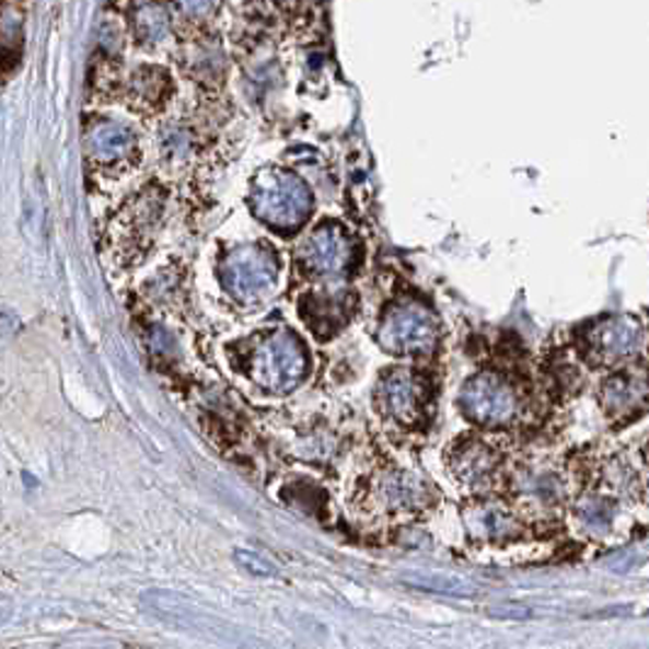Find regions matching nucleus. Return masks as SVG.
I'll list each match as a JSON object with an SVG mask.
<instances>
[{
	"label": "nucleus",
	"instance_id": "obj_1",
	"mask_svg": "<svg viewBox=\"0 0 649 649\" xmlns=\"http://www.w3.org/2000/svg\"><path fill=\"white\" fill-rule=\"evenodd\" d=\"M250 208L264 225L293 232L311 218L313 194L305 181L289 169L266 166L252 181Z\"/></svg>",
	"mask_w": 649,
	"mask_h": 649
},
{
	"label": "nucleus",
	"instance_id": "obj_2",
	"mask_svg": "<svg viewBox=\"0 0 649 649\" xmlns=\"http://www.w3.org/2000/svg\"><path fill=\"white\" fill-rule=\"evenodd\" d=\"M308 369V349L291 329H274L259 337L247 355L250 379L271 393L293 391L305 379Z\"/></svg>",
	"mask_w": 649,
	"mask_h": 649
},
{
	"label": "nucleus",
	"instance_id": "obj_3",
	"mask_svg": "<svg viewBox=\"0 0 649 649\" xmlns=\"http://www.w3.org/2000/svg\"><path fill=\"white\" fill-rule=\"evenodd\" d=\"M218 276L235 301L262 303L279 281V257L266 244H242L222 257Z\"/></svg>",
	"mask_w": 649,
	"mask_h": 649
},
{
	"label": "nucleus",
	"instance_id": "obj_4",
	"mask_svg": "<svg viewBox=\"0 0 649 649\" xmlns=\"http://www.w3.org/2000/svg\"><path fill=\"white\" fill-rule=\"evenodd\" d=\"M176 63L204 91H216L228 77V55L218 32L208 27H176Z\"/></svg>",
	"mask_w": 649,
	"mask_h": 649
},
{
	"label": "nucleus",
	"instance_id": "obj_5",
	"mask_svg": "<svg viewBox=\"0 0 649 649\" xmlns=\"http://www.w3.org/2000/svg\"><path fill=\"white\" fill-rule=\"evenodd\" d=\"M379 345L391 355H425L438 345V323L418 303H398L379 327Z\"/></svg>",
	"mask_w": 649,
	"mask_h": 649
},
{
	"label": "nucleus",
	"instance_id": "obj_6",
	"mask_svg": "<svg viewBox=\"0 0 649 649\" xmlns=\"http://www.w3.org/2000/svg\"><path fill=\"white\" fill-rule=\"evenodd\" d=\"M118 95H123L127 108L135 113L159 115L172 105L176 95L174 73L154 61L135 63L130 71H125Z\"/></svg>",
	"mask_w": 649,
	"mask_h": 649
},
{
	"label": "nucleus",
	"instance_id": "obj_7",
	"mask_svg": "<svg viewBox=\"0 0 649 649\" xmlns=\"http://www.w3.org/2000/svg\"><path fill=\"white\" fill-rule=\"evenodd\" d=\"M83 144H86L89 162L103 172H118L140 159V140H137L135 127L120 120H93L86 127Z\"/></svg>",
	"mask_w": 649,
	"mask_h": 649
},
{
	"label": "nucleus",
	"instance_id": "obj_8",
	"mask_svg": "<svg viewBox=\"0 0 649 649\" xmlns=\"http://www.w3.org/2000/svg\"><path fill=\"white\" fill-rule=\"evenodd\" d=\"M462 410L478 425L498 428L518 415V396L503 379L496 374H478L462 389Z\"/></svg>",
	"mask_w": 649,
	"mask_h": 649
},
{
	"label": "nucleus",
	"instance_id": "obj_9",
	"mask_svg": "<svg viewBox=\"0 0 649 649\" xmlns=\"http://www.w3.org/2000/svg\"><path fill=\"white\" fill-rule=\"evenodd\" d=\"M355 257V244L337 222H323L298 247V262L313 276L343 274Z\"/></svg>",
	"mask_w": 649,
	"mask_h": 649
},
{
	"label": "nucleus",
	"instance_id": "obj_10",
	"mask_svg": "<svg viewBox=\"0 0 649 649\" xmlns=\"http://www.w3.org/2000/svg\"><path fill=\"white\" fill-rule=\"evenodd\" d=\"M125 27L130 45L142 51L174 45L176 37V20L166 0H127Z\"/></svg>",
	"mask_w": 649,
	"mask_h": 649
},
{
	"label": "nucleus",
	"instance_id": "obj_11",
	"mask_svg": "<svg viewBox=\"0 0 649 649\" xmlns=\"http://www.w3.org/2000/svg\"><path fill=\"white\" fill-rule=\"evenodd\" d=\"M645 345V327L635 317H613L591 329V349L603 361H618L637 355Z\"/></svg>",
	"mask_w": 649,
	"mask_h": 649
},
{
	"label": "nucleus",
	"instance_id": "obj_12",
	"mask_svg": "<svg viewBox=\"0 0 649 649\" xmlns=\"http://www.w3.org/2000/svg\"><path fill=\"white\" fill-rule=\"evenodd\" d=\"M376 403L386 418L410 425L420 418V386L406 371H393L376 389Z\"/></svg>",
	"mask_w": 649,
	"mask_h": 649
},
{
	"label": "nucleus",
	"instance_id": "obj_13",
	"mask_svg": "<svg viewBox=\"0 0 649 649\" xmlns=\"http://www.w3.org/2000/svg\"><path fill=\"white\" fill-rule=\"evenodd\" d=\"M301 315L308 323V327L313 329L315 335L329 337L343 327L345 317H347V305L343 295H308L301 303Z\"/></svg>",
	"mask_w": 649,
	"mask_h": 649
},
{
	"label": "nucleus",
	"instance_id": "obj_14",
	"mask_svg": "<svg viewBox=\"0 0 649 649\" xmlns=\"http://www.w3.org/2000/svg\"><path fill=\"white\" fill-rule=\"evenodd\" d=\"M384 498L393 508H415L428 498V488L413 474H393L384 482Z\"/></svg>",
	"mask_w": 649,
	"mask_h": 649
},
{
	"label": "nucleus",
	"instance_id": "obj_15",
	"mask_svg": "<svg viewBox=\"0 0 649 649\" xmlns=\"http://www.w3.org/2000/svg\"><path fill=\"white\" fill-rule=\"evenodd\" d=\"M176 27H208L216 23L218 0H166Z\"/></svg>",
	"mask_w": 649,
	"mask_h": 649
},
{
	"label": "nucleus",
	"instance_id": "obj_16",
	"mask_svg": "<svg viewBox=\"0 0 649 649\" xmlns=\"http://www.w3.org/2000/svg\"><path fill=\"white\" fill-rule=\"evenodd\" d=\"M408 587L440 593V595H472L476 587L472 581L462 577H452V573H410L406 579Z\"/></svg>",
	"mask_w": 649,
	"mask_h": 649
},
{
	"label": "nucleus",
	"instance_id": "obj_17",
	"mask_svg": "<svg viewBox=\"0 0 649 649\" xmlns=\"http://www.w3.org/2000/svg\"><path fill=\"white\" fill-rule=\"evenodd\" d=\"M491 466H494L491 452L482 444H466L456 452L454 470L460 474V478H464V482H482V478H486V474L491 472Z\"/></svg>",
	"mask_w": 649,
	"mask_h": 649
},
{
	"label": "nucleus",
	"instance_id": "obj_18",
	"mask_svg": "<svg viewBox=\"0 0 649 649\" xmlns=\"http://www.w3.org/2000/svg\"><path fill=\"white\" fill-rule=\"evenodd\" d=\"M474 532H478L482 537H498L508 532L510 528V515L501 506L496 503H486L482 508H474V513L466 518Z\"/></svg>",
	"mask_w": 649,
	"mask_h": 649
},
{
	"label": "nucleus",
	"instance_id": "obj_19",
	"mask_svg": "<svg viewBox=\"0 0 649 649\" xmlns=\"http://www.w3.org/2000/svg\"><path fill=\"white\" fill-rule=\"evenodd\" d=\"M240 564H244L252 573H262V577H271L274 569L271 564H266L259 555H247V552H237Z\"/></svg>",
	"mask_w": 649,
	"mask_h": 649
}]
</instances>
